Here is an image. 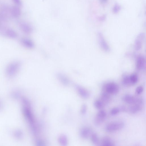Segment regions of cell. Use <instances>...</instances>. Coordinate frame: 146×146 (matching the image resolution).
<instances>
[{"label":"cell","mask_w":146,"mask_h":146,"mask_svg":"<svg viewBox=\"0 0 146 146\" xmlns=\"http://www.w3.org/2000/svg\"><path fill=\"white\" fill-rule=\"evenodd\" d=\"M21 63L19 61L15 60L9 63L5 70L6 76L10 78L15 77L19 72L21 67Z\"/></svg>","instance_id":"obj_1"},{"label":"cell","mask_w":146,"mask_h":146,"mask_svg":"<svg viewBox=\"0 0 146 146\" xmlns=\"http://www.w3.org/2000/svg\"><path fill=\"white\" fill-rule=\"evenodd\" d=\"M102 91L111 95L117 94L119 90L118 85L113 82H109L104 84L102 88Z\"/></svg>","instance_id":"obj_2"},{"label":"cell","mask_w":146,"mask_h":146,"mask_svg":"<svg viewBox=\"0 0 146 146\" xmlns=\"http://www.w3.org/2000/svg\"><path fill=\"white\" fill-rule=\"evenodd\" d=\"M124 125V123L121 121H113L108 124L106 126L105 129L107 132H113L122 129Z\"/></svg>","instance_id":"obj_3"},{"label":"cell","mask_w":146,"mask_h":146,"mask_svg":"<svg viewBox=\"0 0 146 146\" xmlns=\"http://www.w3.org/2000/svg\"><path fill=\"white\" fill-rule=\"evenodd\" d=\"M122 99L125 102L131 105L142 104L143 102V100L141 98L130 94H126L122 96Z\"/></svg>","instance_id":"obj_4"},{"label":"cell","mask_w":146,"mask_h":146,"mask_svg":"<svg viewBox=\"0 0 146 146\" xmlns=\"http://www.w3.org/2000/svg\"><path fill=\"white\" fill-rule=\"evenodd\" d=\"M107 114L103 110H100L97 113L94 119V123L96 126L101 125L106 118Z\"/></svg>","instance_id":"obj_5"},{"label":"cell","mask_w":146,"mask_h":146,"mask_svg":"<svg viewBox=\"0 0 146 146\" xmlns=\"http://www.w3.org/2000/svg\"><path fill=\"white\" fill-rule=\"evenodd\" d=\"M97 36L99 44L102 49L105 52H109L110 50V47L102 33L99 32L98 33Z\"/></svg>","instance_id":"obj_6"},{"label":"cell","mask_w":146,"mask_h":146,"mask_svg":"<svg viewBox=\"0 0 146 146\" xmlns=\"http://www.w3.org/2000/svg\"><path fill=\"white\" fill-rule=\"evenodd\" d=\"M145 37V34L143 33H140L137 35L135 39L134 44V47L135 50L138 51L141 49Z\"/></svg>","instance_id":"obj_7"},{"label":"cell","mask_w":146,"mask_h":146,"mask_svg":"<svg viewBox=\"0 0 146 146\" xmlns=\"http://www.w3.org/2000/svg\"><path fill=\"white\" fill-rule=\"evenodd\" d=\"M20 42L23 46L27 48H32L34 46V44L33 41L27 38H21L20 40Z\"/></svg>","instance_id":"obj_8"},{"label":"cell","mask_w":146,"mask_h":146,"mask_svg":"<svg viewBox=\"0 0 146 146\" xmlns=\"http://www.w3.org/2000/svg\"><path fill=\"white\" fill-rule=\"evenodd\" d=\"M146 61L145 58L142 56H138L136 62V68L138 70H141L145 66Z\"/></svg>","instance_id":"obj_9"},{"label":"cell","mask_w":146,"mask_h":146,"mask_svg":"<svg viewBox=\"0 0 146 146\" xmlns=\"http://www.w3.org/2000/svg\"><path fill=\"white\" fill-rule=\"evenodd\" d=\"M110 95L104 92H102L100 94L99 99L105 106L108 104L110 102L111 97Z\"/></svg>","instance_id":"obj_10"},{"label":"cell","mask_w":146,"mask_h":146,"mask_svg":"<svg viewBox=\"0 0 146 146\" xmlns=\"http://www.w3.org/2000/svg\"><path fill=\"white\" fill-rule=\"evenodd\" d=\"M100 145L102 146H113L115 145L114 141L108 137H103L100 142Z\"/></svg>","instance_id":"obj_11"},{"label":"cell","mask_w":146,"mask_h":146,"mask_svg":"<svg viewBox=\"0 0 146 146\" xmlns=\"http://www.w3.org/2000/svg\"><path fill=\"white\" fill-rule=\"evenodd\" d=\"M142 108V104H132L128 107L127 111L131 113L134 114L141 111Z\"/></svg>","instance_id":"obj_12"},{"label":"cell","mask_w":146,"mask_h":146,"mask_svg":"<svg viewBox=\"0 0 146 146\" xmlns=\"http://www.w3.org/2000/svg\"><path fill=\"white\" fill-rule=\"evenodd\" d=\"M3 33L6 37L12 39L16 38L18 36L17 33L11 29H8L6 30Z\"/></svg>","instance_id":"obj_13"},{"label":"cell","mask_w":146,"mask_h":146,"mask_svg":"<svg viewBox=\"0 0 146 146\" xmlns=\"http://www.w3.org/2000/svg\"><path fill=\"white\" fill-rule=\"evenodd\" d=\"M21 28L25 33L29 34L32 31V28L31 26L27 23H22L20 25Z\"/></svg>","instance_id":"obj_14"},{"label":"cell","mask_w":146,"mask_h":146,"mask_svg":"<svg viewBox=\"0 0 146 146\" xmlns=\"http://www.w3.org/2000/svg\"><path fill=\"white\" fill-rule=\"evenodd\" d=\"M91 130L88 128H85L83 129L81 132L82 136L84 138H87L92 133Z\"/></svg>","instance_id":"obj_15"},{"label":"cell","mask_w":146,"mask_h":146,"mask_svg":"<svg viewBox=\"0 0 146 146\" xmlns=\"http://www.w3.org/2000/svg\"><path fill=\"white\" fill-rule=\"evenodd\" d=\"M122 82L123 84L126 86H132L131 84L129 75H124L122 78Z\"/></svg>","instance_id":"obj_16"},{"label":"cell","mask_w":146,"mask_h":146,"mask_svg":"<svg viewBox=\"0 0 146 146\" xmlns=\"http://www.w3.org/2000/svg\"><path fill=\"white\" fill-rule=\"evenodd\" d=\"M78 88L80 94L83 97L87 98L89 97L90 93L87 90L80 86H78Z\"/></svg>","instance_id":"obj_17"},{"label":"cell","mask_w":146,"mask_h":146,"mask_svg":"<svg viewBox=\"0 0 146 146\" xmlns=\"http://www.w3.org/2000/svg\"><path fill=\"white\" fill-rule=\"evenodd\" d=\"M93 144L96 145H99L100 142L97 134L95 133H92L90 135Z\"/></svg>","instance_id":"obj_18"},{"label":"cell","mask_w":146,"mask_h":146,"mask_svg":"<svg viewBox=\"0 0 146 146\" xmlns=\"http://www.w3.org/2000/svg\"><path fill=\"white\" fill-rule=\"evenodd\" d=\"M129 78L131 85L136 84L138 81V77L135 73H133L129 75Z\"/></svg>","instance_id":"obj_19"},{"label":"cell","mask_w":146,"mask_h":146,"mask_svg":"<svg viewBox=\"0 0 146 146\" xmlns=\"http://www.w3.org/2000/svg\"><path fill=\"white\" fill-rule=\"evenodd\" d=\"M94 107L98 109H101L105 106L103 103L99 99L95 101L94 102Z\"/></svg>","instance_id":"obj_20"},{"label":"cell","mask_w":146,"mask_h":146,"mask_svg":"<svg viewBox=\"0 0 146 146\" xmlns=\"http://www.w3.org/2000/svg\"><path fill=\"white\" fill-rule=\"evenodd\" d=\"M121 7L120 5L117 3L114 5L112 8V11L114 13H117L120 10Z\"/></svg>","instance_id":"obj_21"},{"label":"cell","mask_w":146,"mask_h":146,"mask_svg":"<svg viewBox=\"0 0 146 146\" xmlns=\"http://www.w3.org/2000/svg\"><path fill=\"white\" fill-rule=\"evenodd\" d=\"M120 111L119 107H115L112 108L110 110V113L112 115H115L119 113Z\"/></svg>","instance_id":"obj_22"},{"label":"cell","mask_w":146,"mask_h":146,"mask_svg":"<svg viewBox=\"0 0 146 146\" xmlns=\"http://www.w3.org/2000/svg\"><path fill=\"white\" fill-rule=\"evenodd\" d=\"M143 90V88L142 86H139L135 89V93L137 95H139L142 92Z\"/></svg>","instance_id":"obj_23"},{"label":"cell","mask_w":146,"mask_h":146,"mask_svg":"<svg viewBox=\"0 0 146 146\" xmlns=\"http://www.w3.org/2000/svg\"><path fill=\"white\" fill-rule=\"evenodd\" d=\"M120 112H125L127 111V109L124 106H121L119 107Z\"/></svg>","instance_id":"obj_24"},{"label":"cell","mask_w":146,"mask_h":146,"mask_svg":"<svg viewBox=\"0 0 146 146\" xmlns=\"http://www.w3.org/2000/svg\"><path fill=\"white\" fill-rule=\"evenodd\" d=\"M87 110V107L86 106L84 105L83 106L81 110V111L82 113H85L86 111Z\"/></svg>","instance_id":"obj_25"},{"label":"cell","mask_w":146,"mask_h":146,"mask_svg":"<svg viewBox=\"0 0 146 146\" xmlns=\"http://www.w3.org/2000/svg\"><path fill=\"white\" fill-rule=\"evenodd\" d=\"M100 2L102 4H104L106 3L108 0H99Z\"/></svg>","instance_id":"obj_26"}]
</instances>
